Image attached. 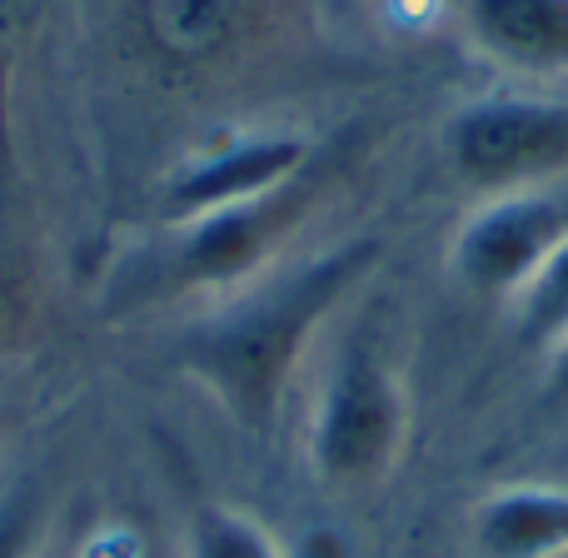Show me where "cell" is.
<instances>
[{
    "label": "cell",
    "instance_id": "6da1fadb",
    "mask_svg": "<svg viewBox=\"0 0 568 558\" xmlns=\"http://www.w3.org/2000/svg\"><path fill=\"white\" fill-rule=\"evenodd\" d=\"M379 250L384 245L374 235H349L344 245L284 275L245 284L230 310L180 339V369L215 399V409L235 429L265 434L280 419V404L320 324L369 275Z\"/></svg>",
    "mask_w": 568,
    "mask_h": 558
},
{
    "label": "cell",
    "instance_id": "7a4b0ae2",
    "mask_svg": "<svg viewBox=\"0 0 568 558\" xmlns=\"http://www.w3.org/2000/svg\"><path fill=\"white\" fill-rule=\"evenodd\" d=\"M409 434L414 399L394 359L369 339L339 344L304 424L310 474L334 494L379 489L409 454Z\"/></svg>",
    "mask_w": 568,
    "mask_h": 558
},
{
    "label": "cell",
    "instance_id": "3957f363",
    "mask_svg": "<svg viewBox=\"0 0 568 558\" xmlns=\"http://www.w3.org/2000/svg\"><path fill=\"white\" fill-rule=\"evenodd\" d=\"M444 160L479 195L549 185L568 170V105L544 95H484L444 120Z\"/></svg>",
    "mask_w": 568,
    "mask_h": 558
},
{
    "label": "cell",
    "instance_id": "277c9868",
    "mask_svg": "<svg viewBox=\"0 0 568 558\" xmlns=\"http://www.w3.org/2000/svg\"><path fill=\"white\" fill-rule=\"evenodd\" d=\"M320 180L300 175L294 185L275 195L245 200V205L200 215L190 225H175V245H170V290L185 294H225L245 290V284L265 280L284 240L304 225Z\"/></svg>",
    "mask_w": 568,
    "mask_h": 558
},
{
    "label": "cell",
    "instance_id": "5b68a950",
    "mask_svg": "<svg viewBox=\"0 0 568 558\" xmlns=\"http://www.w3.org/2000/svg\"><path fill=\"white\" fill-rule=\"evenodd\" d=\"M568 240V190L529 185L509 195H484L464 215L449 250V270L479 300L519 294V284Z\"/></svg>",
    "mask_w": 568,
    "mask_h": 558
},
{
    "label": "cell",
    "instance_id": "8992f818",
    "mask_svg": "<svg viewBox=\"0 0 568 558\" xmlns=\"http://www.w3.org/2000/svg\"><path fill=\"white\" fill-rule=\"evenodd\" d=\"M314 145L300 130H250V135H230L220 145L190 155L175 175L165 180V200L160 215L165 225H190L200 215L245 205V200L275 195V190L294 185L300 175H310Z\"/></svg>",
    "mask_w": 568,
    "mask_h": 558
},
{
    "label": "cell",
    "instance_id": "52a82bcc",
    "mask_svg": "<svg viewBox=\"0 0 568 558\" xmlns=\"http://www.w3.org/2000/svg\"><path fill=\"white\" fill-rule=\"evenodd\" d=\"M474 558H564L568 554V484H499L469 509Z\"/></svg>",
    "mask_w": 568,
    "mask_h": 558
},
{
    "label": "cell",
    "instance_id": "ba28073f",
    "mask_svg": "<svg viewBox=\"0 0 568 558\" xmlns=\"http://www.w3.org/2000/svg\"><path fill=\"white\" fill-rule=\"evenodd\" d=\"M459 20L494 65L519 75L568 70V0H459Z\"/></svg>",
    "mask_w": 568,
    "mask_h": 558
},
{
    "label": "cell",
    "instance_id": "9c48e42d",
    "mask_svg": "<svg viewBox=\"0 0 568 558\" xmlns=\"http://www.w3.org/2000/svg\"><path fill=\"white\" fill-rule=\"evenodd\" d=\"M180 558H290V549L235 504H195L180 524Z\"/></svg>",
    "mask_w": 568,
    "mask_h": 558
},
{
    "label": "cell",
    "instance_id": "30bf717a",
    "mask_svg": "<svg viewBox=\"0 0 568 558\" xmlns=\"http://www.w3.org/2000/svg\"><path fill=\"white\" fill-rule=\"evenodd\" d=\"M509 329L514 344L529 354H544L568 329V240L519 284L509 300Z\"/></svg>",
    "mask_w": 568,
    "mask_h": 558
},
{
    "label": "cell",
    "instance_id": "8fae6325",
    "mask_svg": "<svg viewBox=\"0 0 568 558\" xmlns=\"http://www.w3.org/2000/svg\"><path fill=\"white\" fill-rule=\"evenodd\" d=\"M45 519H50L45 484H40L36 474L10 484V489L0 494V558H40Z\"/></svg>",
    "mask_w": 568,
    "mask_h": 558
},
{
    "label": "cell",
    "instance_id": "7c38bea8",
    "mask_svg": "<svg viewBox=\"0 0 568 558\" xmlns=\"http://www.w3.org/2000/svg\"><path fill=\"white\" fill-rule=\"evenodd\" d=\"M539 364H544V399L568 409V329L539 354Z\"/></svg>",
    "mask_w": 568,
    "mask_h": 558
},
{
    "label": "cell",
    "instance_id": "4fadbf2b",
    "mask_svg": "<svg viewBox=\"0 0 568 558\" xmlns=\"http://www.w3.org/2000/svg\"><path fill=\"white\" fill-rule=\"evenodd\" d=\"M564 558H568V554H564Z\"/></svg>",
    "mask_w": 568,
    "mask_h": 558
},
{
    "label": "cell",
    "instance_id": "5bb4252c",
    "mask_svg": "<svg viewBox=\"0 0 568 558\" xmlns=\"http://www.w3.org/2000/svg\"><path fill=\"white\" fill-rule=\"evenodd\" d=\"M75 558H80V554H75Z\"/></svg>",
    "mask_w": 568,
    "mask_h": 558
}]
</instances>
